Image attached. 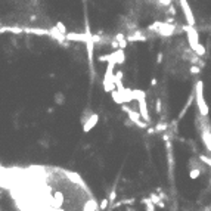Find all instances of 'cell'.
Masks as SVG:
<instances>
[{
    "instance_id": "6da1fadb",
    "label": "cell",
    "mask_w": 211,
    "mask_h": 211,
    "mask_svg": "<svg viewBox=\"0 0 211 211\" xmlns=\"http://www.w3.org/2000/svg\"><path fill=\"white\" fill-rule=\"evenodd\" d=\"M174 28H176V25L168 24V22H154L152 25L148 27V30L155 31L156 34H160V36H171L174 33Z\"/></svg>"
},
{
    "instance_id": "7a4b0ae2",
    "label": "cell",
    "mask_w": 211,
    "mask_h": 211,
    "mask_svg": "<svg viewBox=\"0 0 211 211\" xmlns=\"http://www.w3.org/2000/svg\"><path fill=\"white\" fill-rule=\"evenodd\" d=\"M180 2V6H182V11H183V13H184V18H186V22H188V25H195V16H193V13H192V9H190V6H189V3H188V0H179Z\"/></svg>"
},
{
    "instance_id": "3957f363",
    "label": "cell",
    "mask_w": 211,
    "mask_h": 211,
    "mask_svg": "<svg viewBox=\"0 0 211 211\" xmlns=\"http://www.w3.org/2000/svg\"><path fill=\"white\" fill-rule=\"evenodd\" d=\"M0 31H2V33L9 31V33H13V34H22L24 33V28H21V27H2V28H0Z\"/></svg>"
},
{
    "instance_id": "277c9868",
    "label": "cell",
    "mask_w": 211,
    "mask_h": 211,
    "mask_svg": "<svg viewBox=\"0 0 211 211\" xmlns=\"http://www.w3.org/2000/svg\"><path fill=\"white\" fill-rule=\"evenodd\" d=\"M199 174H201V171H199L198 168H195V170H190V173H189L190 179H198V177H199Z\"/></svg>"
},
{
    "instance_id": "5b68a950",
    "label": "cell",
    "mask_w": 211,
    "mask_h": 211,
    "mask_svg": "<svg viewBox=\"0 0 211 211\" xmlns=\"http://www.w3.org/2000/svg\"><path fill=\"white\" fill-rule=\"evenodd\" d=\"M109 199H106V198H105V199H102V202H101V211H105V210H106V207H108V204H109Z\"/></svg>"
},
{
    "instance_id": "8992f818",
    "label": "cell",
    "mask_w": 211,
    "mask_h": 211,
    "mask_svg": "<svg viewBox=\"0 0 211 211\" xmlns=\"http://www.w3.org/2000/svg\"><path fill=\"white\" fill-rule=\"evenodd\" d=\"M56 28L61 31V33H64V34H67V27H65V25L62 24V22H58L56 24Z\"/></svg>"
},
{
    "instance_id": "52a82bcc",
    "label": "cell",
    "mask_w": 211,
    "mask_h": 211,
    "mask_svg": "<svg viewBox=\"0 0 211 211\" xmlns=\"http://www.w3.org/2000/svg\"><path fill=\"white\" fill-rule=\"evenodd\" d=\"M199 71H201L199 65H192L190 67V74H199Z\"/></svg>"
},
{
    "instance_id": "ba28073f",
    "label": "cell",
    "mask_w": 211,
    "mask_h": 211,
    "mask_svg": "<svg viewBox=\"0 0 211 211\" xmlns=\"http://www.w3.org/2000/svg\"><path fill=\"white\" fill-rule=\"evenodd\" d=\"M62 101H64V96L61 95V93H58V95L55 96V102H56L58 105H61V103H62Z\"/></svg>"
},
{
    "instance_id": "9c48e42d",
    "label": "cell",
    "mask_w": 211,
    "mask_h": 211,
    "mask_svg": "<svg viewBox=\"0 0 211 211\" xmlns=\"http://www.w3.org/2000/svg\"><path fill=\"white\" fill-rule=\"evenodd\" d=\"M167 13L171 15V16H174V15H176V7H174V5H173V3L168 6V12H167Z\"/></svg>"
},
{
    "instance_id": "30bf717a",
    "label": "cell",
    "mask_w": 211,
    "mask_h": 211,
    "mask_svg": "<svg viewBox=\"0 0 211 211\" xmlns=\"http://www.w3.org/2000/svg\"><path fill=\"white\" fill-rule=\"evenodd\" d=\"M155 111L160 114L161 112V99H156V108H155Z\"/></svg>"
},
{
    "instance_id": "8fae6325",
    "label": "cell",
    "mask_w": 211,
    "mask_h": 211,
    "mask_svg": "<svg viewBox=\"0 0 211 211\" xmlns=\"http://www.w3.org/2000/svg\"><path fill=\"white\" fill-rule=\"evenodd\" d=\"M162 58H164V55L160 52V53L156 55V62H158V64H161V62H162Z\"/></svg>"
},
{
    "instance_id": "7c38bea8",
    "label": "cell",
    "mask_w": 211,
    "mask_h": 211,
    "mask_svg": "<svg viewBox=\"0 0 211 211\" xmlns=\"http://www.w3.org/2000/svg\"><path fill=\"white\" fill-rule=\"evenodd\" d=\"M151 84H152V86H155V84H156V80H155V78H152V81H151Z\"/></svg>"
}]
</instances>
